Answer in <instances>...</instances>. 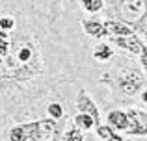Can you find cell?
Returning <instances> with one entry per match:
<instances>
[{"instance_id":"obj_1","label":"cell","mask_w":147,"mask_h":141,"mask_svg":"<svg viewBox=\"0 0 147 141\" xmlns=\"http://www.w3.org/2000/svg\"><path fill=\"white\" fill-rule=\"evenodd\" d=\"M63 121L60 119H41L32 123L15 124L7 130L9 141H61Z\"/></svg>"},{"instance_id":"obj_2","label":"cell","mask_w":147,"mask_h":141,"mask_svg":"<svg viewBox=\"0 0 147 141\" xmlns=\"http://www.w3.org/2000/svg\"><path fill=\"white\" fill-rule=\"evenodd\" d=\"M117 13L127 24H138L147 15V0H119Z\"/></svg>"},{"instance_id":"obj_3","label":"cell","mask_w":147,"mask_h":141,"mask_svg":"<svg viewBox=\"0 0 147 141\" xmlns=\"http://www.w3.org/2000/svg\"><path fill=\"white\" fill-rule=\"evenodd\" d=\"M119 87L125 95H136L144 87V74L136 69H129L119 76Z\"/></svg>"},{"instance_id":"obj_4","label":"cell","mask_w":147,"mask_h":141,"mask_svg":"<svg viewBox=\"0 0 147 141\" xmlns=\"http://www.w3.org/2000/svg\"><path fill=\"white\" fill-rule=\"evenodd\" d=\"M129 117V126H127L125 134L127 136H147V113L142 110H129L127 113Z\"/></svg>"},{"instance_id":"obj_5","label":"cell","mask_w":147,"mask_h":141,"mask_svg":"<svg viewBox=\"0 0 147 141\" xmlns=\"http://www.w3.org/2000/svg\"><path fill=\"white\" fill-rule=\"evenodd\" d=\"M112 39H114V43L117 45V47H121L123 50L130 52V54H142V52L145 50L142 39L136 35V33H130V35H121V37H112Z\"/></svg>"},{"instance_id":"obj_6","label":"cell","mask_w":147,"mask_h":141,"mask_svg":"<svg viewBox=\"0 0 147 141\" xmlns=\"http://www.w3.org/2000/svg\"><path fill=\"white\" fill-rule=\"evenodd\" d=\"M76 108H78L82 113L91 115L93 121H95V124H99V121H100L99 119V110H97V106H95V102L86 95V91H80L78 93V97H76Z\"/></svg>"},{"instance_id":"obj_7","label":"cell","mask_w":147,"mask_h":141,"mask_svg":"<svg viewBox=\"0 0 147 141\" xmlns=\"http://www.w3.org/2000/svg\"><path fill=\"white\" fill-rule=\"evenodd\" d=\"M104 30H106V35H112V37H121V35L134 33L132 26L127 24L125 21H106L104 22Z\"/></svg>"},{"instance_id":"obj_8","label":"cell","mask_w":147,"mask_h":141,"mask_svg":"<svg viewBox=\"0 0 147 141\" xmlns=\"http://www.w3.org/2000/svg\"><path fill=\"white\" fill-rule=\"evenodd\" d=\"M106 121H108V124H110L112 128L121 130V132H125L127 126H129V117H127V113L121 112V110H114V112H110L108 117H106Z\"/></svg>"},{"instance_id":"obj_9","label":"cell","mask_w":147,"mask_h":141,"mask_svg":"<svg viewBox=\"0 0 147 141\" xmlns=\"http://www.w3.org/2000/svg\"><path fill=\"white\" fill-rule=\"evenodd\" d=\"M84 32L91 37H104L106 35V30H104V22H99L97 19H86L82 21Z\"/></svg>"},{"instance_id":"obj_10","label":"cell","mask_w":147,"mask_h":141,"mask_svg":"<svg viewBox=\"0 0 147 141\" xmlns=\"http://www.w3.org/2000/svg\"><path fill=\"white\" fill-rule=\"evenodd\" d=\"M73 123H75V126L76 128H80L82 132H86V130H91V128L95 126V121H93V117L91 115H88V113H76L75 115V119H73Z\"/></svg>"},{"instance_id":"obj_11","label":"cell","mask_w":147,"mask_h":141,"mask_svg":"<svg viewBox=\"0 0 147 141\" xmlns=\"http://www.w3.org/2000/svg\"><path fill=\"white\" fill-rule=\"evenodd\" d=\"M112 56H114L112 47H108V45H104V43L97 45V47H95V50H93V58L97 59V61H108Z\"/></svg>"},{"instance_id":"obj_12","label":"cell","mask_w":147,"mask_h":141,"mask_svg":"<svg viewBox=\"0 0 147 141\" xmlns=\"http://www.w3.org/2000/svg\"><path fill=\"white\" fill-rule=\"evenodd\" d=\"M97 136H99V139H102V141H121L119 136L114 134L110 124H97Z\"/></svg>"},{"instance_id":"obj_13","label":"cell","mask_w":147,"mask_h":141,"mask_svg":"<svg viewBox=\"0 0 147 141\" xmlns=\"http://www.w3.org/2000/svg\"><path fill=\"white\" fill-rule=\"evenodd\" d=\"M61 141H84V136H82V130L76 126H71L61 134Z\"/></svg>"},{"instance_id":"obj_14","label":"cell","mask_w":147,"mask_h":141,"mask_svg":"<svg viewBox=\"0 0 147 141\" xmlns=\"http://www.w3.org/2000/svg\"><path fill=\"white\" fill-rule=\"evenodd\" d=\"M80 4L88 13H97L104 7V0H80Z\"/></svg>"},{"instance_id":"obj_15","label":"cell","mask_w":147,"mask_h":141,"mask_svg":"<svg viewBox=\"0 0 147 141\" xmlns=\"http://www.w3.org/2000/svg\"><path fill=\"white\" fill-rule=\"evenodd\" d=\"M47 113L50 119H63V108L58 102H52V104L47 106Z\"/></svg>"},{"instance_id":"obj_16","label":"cell","mask_w":147,"mask_h":141,"mask_svg":"<svg viewBox=\"0 0 147 141\" xmlns=\"http://www.w3.org/2000/svg\"><path fill=\"white\" fill-rule=\"evenodd\" d=\"M15 21L11 17H0V30H13Z\"/></svg>"},{"instance_id":"obj_17","label":"cell","mask_w":147,"mask_h":141,"mask_svg":"<svg viewBox=\"0 0 147 141\" xmlns=\"http://www.w3.org/2000/svg\"><path fill=\"white\" fill-rule=\"evenodd\" d=\"M9 47H11V43L7 39H2L0 37V58H6L7 54H9Z\"/></svg>"},{"instance_id":"obj_18","label":"cell","mask_w":147,"mask_h":141,"mask_svg":"<svg viewBox=\"0 0 147 141\" xmlns=\"http://www.w3.org/2000/svg\"><path fill=\"white\" fill-rule=\"evenodd\" d=\"M140 59H142V65H144V69L147 71V48L140 54Z\"/></svg>"},{"instance_id":"obj_19","label":"cell","mask_w":147,"mask_h":141,"mask_svg":"<svg viewBox=\"0 0 147 141\" xmlns=\"http://www.w3.org/2000/svg\"><path fill=\"white\" fill-rule=\"evenodd\" d=\"M0 37H2V39H7V37H9V32H7V30H0Z\"/></svg>"},{"instance_id":"obj_20","label":"cell","mask_w":147,"mask_h":141,"mask_svg":"<svg viewBox=\"0 0 147 141\" xmlns=\"http://www.w3.org/2000/svg\"><path fill=\"white\" fill-rule=\"evenodd\" d=\"M142 100H144V102H145V104H147V89L144 91V93H142Z\"/></svg>"},{"instance_id":"obj_21","label":"cell","mask_w":147,"mask_h":141,"mask_svg":"<svg viewBox=\"0 0 147 141\" xmlns=\"http://www.w3.org/2000/svg\"><path fill=\"white\" fill-rule=\"evenodd\" d=\"M125 141H130V139H125Z\"/></svg>"}]
</instances>
